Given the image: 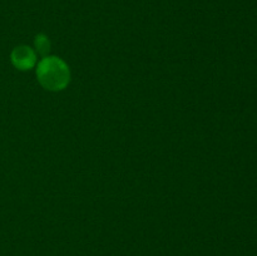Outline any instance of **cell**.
Instances as JSON below:
<instances>
[{
  "mask_svg": "<svg viewBox=\"0 0 257 256\" xmlns=\"http://www.w3.org/2000/svg\"><path fill=\"white\" fill-rule=\"evenodd\" d=\"M37 77L40 84L49 90H60L69 83V69L57 57H45L38 64Z\"/></svg>",
  "mask_w": 257,
  "mask_h": 256,
  "instance_id": "6da1fadb",
  "label": "cell"
},
{
  "mask_svg": "<svg viewBox=\"0 0 257 256\" xmlns=\"http://www.w3.org/2000/svg\"><path fill=\"white\" fill-rule=\"evenodd\" d=\"M12 63L18 69H30L35 64L34 52L28 47H17L12 53Z\"/></svg>",
  "mask_w": 257,
  "mask_h": 256,
  "instance_id": "7a4b0ae2",
  "label": "cell"
},
{
  "mask_svg": "<svg viewBox=\"0 0 257 256\" xmlns=\"http://www.w3.org/2000/svg\"><path fill=\"white\" fill-rule=\"evenodd\" d=\"M49 40L47 39V37H44V35H38L37 39H35V47H37V50L40 54H47L48 50H49Z\"/></svg>",
  "mask_w": 257,
  "mask_h": 256,
  "instance_id": "3957f363",
  "label": "cell"
}]
</instances>
